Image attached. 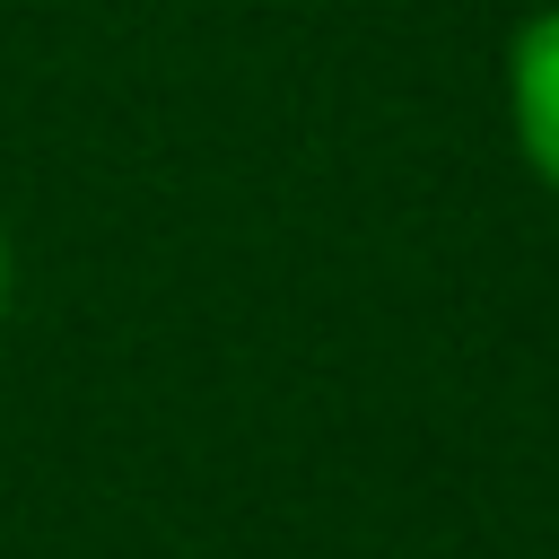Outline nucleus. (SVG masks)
Masks as SVG:
<instances>
[{"mask_svg":"<svg viewBox=\"0 0 559 559\" xmlns=\"http://www.w3.org/2000/svg\"><path fill=\"white\" fill-rule=\"evenodd\" d=\"M507 131L533 183L559 201V0H542L507 35Z\"/></svg>","mask_w":559,"mask_h":559,"instance_id":"f257e3e1","label":"nucleus"},{"mask_svg":"<svg viewBox=\"0 0 559 559\" xmlns=\"http://www.w3.org/2000/svg\"><path fill=\"white\" fill-rule=\"evenodd\" d=\"M9 280H17V253H9V227H0V323H9Z\"/></svg>","mask_w":559,"mask_h":559,"instance_id":"f03ea898","label":"nucleus"}]
</instances>
